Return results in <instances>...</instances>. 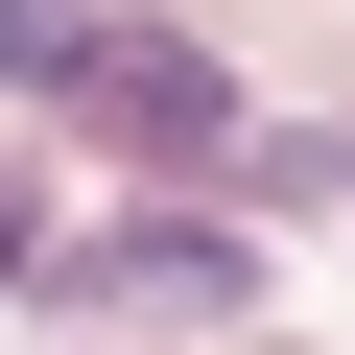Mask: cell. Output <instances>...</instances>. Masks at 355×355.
Segmentation results:
<instances>
[{
	"mask_svg": "<svg viewBox=\"0 0 355 355\" xmlns=\"http://www.w3.org/2000/svg\"><path fill=\"white\" fill-rule=\"evenodd\" d=\"M48 95H95L119 142H214V48H166V24H71Z\"/></svg>",
	"mask_w": 355,
	"mask_h": 355,
	"instance_id": "cell-1",
	"label": "cell"
},
{
	"mask_svg": "<svg viewBox=\"0 0 355 355\" xmlns=\"http://www.w3.org/2000/svg\"><path fill=\"white\" fill-rule=\"evenodd\" d=\"M0 284H24V190H0Z\"/></svg>",
	"mask_w": 355,
	"mask_h": 355,
	"instance_id": "cell-2",
	"label": "cell"
}]
</instances>
